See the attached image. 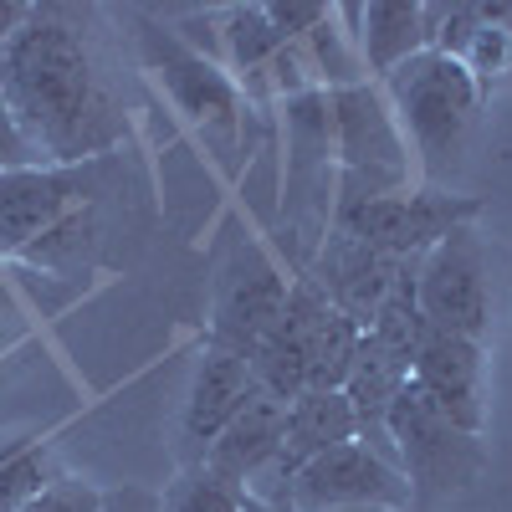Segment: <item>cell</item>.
I'll use <instances>...</instances> for the list:
<instances>
[{
    "instance_id": "obj_1",
    "label": "cell",
    "mask_w": 512,
    "mask_h": 512,
    "mask_svg": "<svg viewBox=\"0 0 512 512\" xmlns=\"http://www.w3.org/2000/svg\"><path fill=\"white\" fill-rule=\"evenodd\" d=\"M0 98L41 164L108 159L123 134V98L88 16L72 6H31L0 57Z\"/></svg>"
},
{
    "instance_id": "obj_2",
    "label": "cell",
    "mask_w": 512,
    "mask_h": 512,
    "mask_svg": "<svg viewBox=\"0 0 512 512\" xmlns=\"http://www.w3.org/2000/svg\"><path fill=\"white\" fill-rule=\"evenodd\" d=\"M384 103H390L400 134L415 154L420 185H441V175L456 164V154L466 149V134L482 113V82L472 77L461 57L446 52H415L410 62H400L390 77L379 82Z\"/></svg>"
},
{
    "instance_id": "obj_3",
    "label": "cell",
    "mask_w": 512,
    "mask_h": 512,
    "mask_svg": "<svg viewBox=\"0 0 512 512\" xmlns=\"http://www.w3.org/2000/svg\"><path fill=\"white\" fill-rule=\"evenodd\" d=\"M333 118V205L338 200H369V195H395L420 185L415 154L400 134V123L384 103L379 82H354V88L328 93Z\"/></svg>"
},
{
    "instance_id": "obj_4",
    "label": "cell",
    "mask_w": 512,
    "mask_h": 512,
    "mask_svg": "<svg viewBox=\"0 0 512 512\" xmlns=\"http://www.w3.org/2000/svg\"><path fill=\"white\" fill-rule=\"evenodd\" d=\"M390 441L400 456V472L410 482V512H425V507L466 492L487 466L482 436L451 425L415 384H405L390 405Z\"/></svg>"
},
{
    "instance_id": "obj_5",
    "label": "cell",
    "mask_w": 512,
    "mask_h": 512,
    "mask_svg": "<svg viewBox=\"0 0 512 512\" xmlns=\"http://www.w3.org/2000/svg\"><path fill=\"white\" fill-rule=\"evenodd\" d=\"M415 297L436 333H461L487 344L497 323V282H492V246L472 226H456L415 262Z\"/></svg>"
},
{
    "instance_id": "obj_6",
    "label": "cell",
    "mask_w": 512,
    "mask_h": 512,
    "mask_svg": "<svg viewBox=\"0 0 512 512\" xmlns=\"http://www.w3.org/2000/svg\"><path fill=\"white\" fill-rule=\"evenodd\" d=\"M108 159L88 164H21L0 169V262H21V256L57 231L67 216L88 205H103L108 195Z\"/></svg>"
},
{
    "instance_id": "obj_7",
    "label": "cell",
    "mask_w": 512,
    "mask_h": 512,
    "mask_svg": "<svg viewBox=\"0 0 512 512\" xmlns=\"http://www.w3.org/2000/svg\"><path fill=\"white\" fill-rule=\"evenodd\" d=\"M477 216H482L477 195H451L441 185H410L395 195L338 200L328 226L359 236L364 246L395 256V262H420L441 236H451L456 226H472Z\"/></svg>"
},
{
    "instance_id": "obj_8",
    "label": "cell",
    "mask_w": 512,
    "mask_h": 512,
    "mask_svg": "<svg viewBox=\"0 0 512 512\" xmlns=\"http://www.w3.org/2000/svg\"><path fill=\"white\" fill-rule=\"evenodd\" d=\"M139 57H144L154 82L175 98V108L200 128V134L216 149H231V139L241 134V113H246L241 82L216 57H205L200 47H190L180 31H169L159 21L139 26Z\"/></svg>"
},
{
    "instance_id": "obj_9",
    "label": "cell",
    "mask_w": 512,
    "mask_h": 512,
    "mask_svg": "<svg viewBox=\"0 0 512 512\" xmlns=\"http://www.w3.org/2000/svg\"><path fill=\"white\" fill-rule=\"evenodd\" d=\"M287 292H292V277H282V267L262 246L241 241L226 267L216 277V297H210V338L205 344H221L241 359L256 354V344L272 333V323L282 318L287 308Z\"/></svg>"
},
{
    "instance_id": "obj_10",
    "label": "cell",
    "mask_w": 512,
    "mask_h": 512,
    "mask_svg": "<svg viewBox=\"0 0 512 512\" xmlns=\"http://www.w3.org/2000/svg\"><path fill=\"white\" fill-rule=\"evenodd\" d=\"M292 507L297 512H344V507L410 512V482L400 477L395 461H384L364 441H344L292 477Z\"/></svg>"
},
{
    "instance_id": "obj_11",
    "label": "cell",
    "mask_w": 512,
    "mask_h": 512,
    "mask_svg": "<svg viewBox=\"0 0 512 512\" xmlns=\"http://www.w3.org/2000/svg\"><path fill=\"white\" fill-rule=\"evenodd\" d=\"M338 318V308L308 282V277H292V292H287V308L282 318L272 323V333L256 344L251 354V379L256 390H267L277 400H297L308 395L313 384V359H318V344L328 323Z\"/></svg>"
},
{
    "instance_id": "obj_12",
    "label": "cell",
    "mask_w": 512,
    "mask_h": 512,
    "mask_svg": "<svg viewBox=\"0 0 512 512\" xmlns=\"http://www.w3.org/2000/svg\"><path fill=\"white\" fill-rule=\"evenodd\" d=\"M410 267H415V262H395V256L364 246L359 236L328 226L323 241H318V251H313V267H308L303 277H308L344 318H354L359 333H364V328L374 323V313L384 308V297L395 292V282H400Z\"/></svg>"
},
{
    "instance_id": "obj_13",
    "label": "cell",
    "mask_w": 512,
    "mask_h": 512,
    "mask_svg": "<svg viewBox=\"0 0 512 512\" xmlns=\"http://www.w3.org/2000/svg\"><path fill=\"white\" fill-rule=\"evenodd\" d=\"M410 384L451 425L482 436V425H487V344L431 328L410 364Z\"/></svg>"
},
{
    "instance_id": "obj_14",
    "label": "cell",
    "mask_w": 512,
    "mask_h": 512,
    "mask_svg": "<svg viewBox=\"0 0 512 512\" xmlns=\"http://www.w3.org/2000/svg\"><path fill=\"white\" fill-rule=\"evenodd\" d=\"M256 379H251V359L221 349V344H205L195 379H190V395L180 410V446H185V466H195L210 441H216L226 425L236 420V410L251 400Z\"/></svg>"
},
{
    "instance_id": "obj_15",
    "label": "cell",
    "mask_w": 512,
    "mask_h": 512,
    "mask_svg": "<svg viewBox=\"0 0 512 512\" xmlns=\"http://www.w3.org/2000/svg\"><path fill=\"white\" fill-rule=\"evenodd\" d=\"M282 425H287V400H277L267 390H251V400L236 410V420L226 425L216 441H210V451L195 466H205V472H216L221 482L246 492L256 482V472L277 456Z\"/></svg>"
},
{
    "instance_id": "obj_16",
    "label": "cell",
    "mask_w": 512,
    "mask_h": 512,
    "mask_svg": "<svg viewBox=\"0 0 512 512\" xmlns=\"http://www.w3.org/2000/svg\"><path fill=\"white\" fill-rule=\"evenodd\" d=\"M338 21L354 36V52H359L369 82H384L400 62L425 52V6L369 0V6H338Z\"/></svg>"
},
{
    "instance_id": "obj_17",
    "label": "cell",
    "mask_w": 512,
    "mask_h": 512,
    "mask_svg": "<svg viewBox=\"0 0 512 512\" xmlns=\"http://www.w3.org/2000/svg\"><path fill=\"white\" fill-rule=\"evenodd\" d=\"M221 41H226V72H241L246 82L262 77L292 41L277 31L267 6H231L221 11Z\"/></svg>"
},
{
    "instance_id": "obj_18",
    "label": "cell",
    "mask_w": 512,
    "mask_h": 512,
    "mask_svg": "<svg viewBox=\"0 0 512 512\" xmlns=\"http://www.w3.org/2000/svg\"><path fill=\"white\" fill-rule=\"evenodd\" d=\"M62 477L47 436H0V512H21Z\"/></svg>"
},
{
    "instance_id": "obj_19",
    "label": "cell",
    "mask_w": 512,
    "mask_h": 512,
    "mask_svg": "<svg viewBox=\"0 0 512 512\" xmlns=\"http://www.w3.org/2000/svg\"><path fill=\"white\" fill-rule=\"evenodd\" d=\"M98 241H103V216H98V205H88V210H77V216H67L57 231L41 236L21 262L41 267V272H77L82 262H93Z\"/></svg>"
},
{
    "instance_id": "obj_20",
    "label": "cell",
    "mask_w": 512,
    "mask_h": 512,
    "mask_svg": "<svg viewBox=\"0 0 512 512\" xmlns=\"http://www.w3.org/2000/svg\"><path fill=\"white\" fill-rule=\"evenodd\" d=\"M241 497H246L241 487L221 482L205 466H180V477L164 482L159 507L164 512H241Z\"/></svg>"
},
{
    "instance_id": "obj_21",
    "label": "cell",
    "mask_w": 512,
    "mask_h": 512,
    "mask_svg": "<svg viewBox=\"0 0 512 512\" xmlns=\"http://www.w3.org/2000/svg\"><path fill=\"white\" fill-rule=\"evenodd\" d=\"M103 507V487H93V482H82V477H57L41 497H31L21 512H98Z\"/></svg>"
},
{
    "instance_id": "obj_22",
    "label": "cell",
    "mask_w": 512,
    "mask_h": 512,
    "mask_svg": "<svg viewBox=\"0 0 512 512\" xmlns=\"http://www.w3.org/2000/svg\"><path fill=\"white\" fill-rule=\"evenodd\" d=\"M21 164H41V159H36V149L26 144L21 123L11 118L6 98H0V169H21Z\"/></svg>"
},
{
    "instance_id": "obj_23",
    "label": "cell",
    "mask_w": 512,
    "mask_h": 512,
    "mask_svg": "<svg viewBox=\"0 0 512 512\" xmlns=\"http://www.w3.org/2000/svg\"><path fill=\"white\" fill-rule=\"evenodd\" d=\"M98 512H164V507H159V492L123 482V487H108L103 492V507Z\"/></svg>"
},
{
    "instance_id": "obj_24",
    "label": "cell",
    "mask_w": 512,
    "mask_h": 512,
    "mask_svg": "<svg viewBox=\"0 0 512 512\" xmlns=\"http://www.w3.org/2000/svg\"><path fill=\"white\" fill-rule=\"evenodd\" d=\"M16 338H21V308H16L11 287L0 282V349H6V344H16Z\"/></svg>"
},
{
    "instance_id": "obj_25",
    "label": "cell",
    "mask_w": 512,
    "mask_h": 512,
    "mask_svg": "<svg viewBox=\"0 0 512 512\" xmlns=\"http://www.w3.org/2000/svg\"><path fill=\"white\" fill-rule=\"evenodd\" d=\"M26 0H0V57H6V47H11V36L21 31V21H26Z\"/></svg>"
},
{
    "instance_id": "obj_26",
    "label": "cell",
    "mask_w": 512,
    "mask_h": 512,
    "mask_svg": "<svg viewBox=\"0 0 512 512\" xmlns=\"http://www.w3.org/2000/svg\"><path fill=\"white\" fill-rule=\"evenodd\" d=\"M241 512H297L287 502H256V497H241Z\"/></svg>"
},
{
    "instance_id": "obj_27",
    "label": "cell",
    "mask_w": 512,
    "mask_h": 512,
    "mask_svg": "<svg viewBox=\"0 0 512 512\" xmlns=\"http://www.w3.org/2000/svg\"><path fill=\"white\" fill-rule=\"evenodd\" d=\"M344 512H384V507H344Z\"/></svg>"
}]
</instances>
